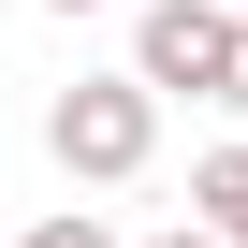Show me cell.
<instances>
[{
    "label": "cell",
    "mask_w": 248,
    "mask_h": 248,
    "mask_svg": "<svg viewBox=\"0 0 248 248\" xmlns=\"http://www.w3.org/2000/svg\"><path fill=\"white\" fill-rule=\"evenodd\" d=\"M44 146H59V175H88V190L146 175V146H161V88H146V73H73V88L44 102Z\"/></svg>",
    "instance_id": "6da1fadb"
},
{
    "label": "cell",
    "mask_w": 248,
    "mask_h": 248,
    "mask_svg": "<svg viewBox=\"0 0 248 248\" xmlns=\"http://www.w3.org/2000/svg\"><path fill=\"white\" fill-rule=\"evenodd\" d=\"M219 59H233V0H146V15H132V73L146 88L219 102Z\"/></svg>",
    "instance_id": "7a4b0ae2"
},
{
    "label": "cell",
    "mask_w": 248,
    "mask_h": 248,
    "mask_svg": "<svg viewBox=\"0 0 248 248\" xmlns=\"http://www.w3.org/2000/svg\"><path fill=\"white\" fill-rule=\"evenodd\" d=\"M190 219H204L219 248H248V146H219V161L190 175Z\"/></svg>",
    "instance_id": "3957f363"
},
{
    "label": "cell",
    "mask_w": 248,
    "mask_h": 248,
    "mask_svg": "<svg viewBox=\"0 0 248 248\" xmlns=\"http://www.w3.org/2000/svg\"><path fill=\"white\" fill-rule=\"evenodd\" d=\"M30 248H117V233H102L88 204H59V219H30Z\"/></svg>",
    "instance_id": "277c9868"
},
{
    "label": "cell",
    "mask_w": 248,
    "mask_h": 248,
    "mask_svg": "<svg viewBox=\"0 0 248 248\" xmlns=\"http://www.w3.org/2000/svg\"><path fill=\"white\" fill-rule=\"evenodd\" d=\"M219 102L248 117V15H233V59H219Z\"/></svg>",
    "instance_id": "5b68a950"
},
{
    "label": "cell",
    "mask_w": 248,
    "mask_h": 248,
    "mask_svg": "<svg viewBox=\"0 0 248 248\" xmlns=\"http://www.w3.org/2000/svg\"><path fill=\"white\" fill-rule=\"evenodd\" d=\"M146 248H219V233H204V219H175V233H146Z\"/></svg>",
    "instance_id": "8992f818"
},
{
    "label": "cell",
    "mask_w": 248,
    "mask_h": 248,
    "mask_svg": "<svg viewBox=\"0 0 248 248\" xmlns=\"http://www.w3.org/2000/svg\"><path fill=\"white\" fill-rule=\"evenodd\" d=\"M44 15H102V0H44Z\"/></svg>",
    "instance_id": "52a82bcc"
},
{
    "label": "cell",
    "mask_w": 248,
    "mask_h": 248,
    "mask_svg": "<svg viewBox=\"0 0 248 248\" xmlns=\"http://www.w3.org/2000/svg\"><path fill=\"white\" fill-rule=\"evenodd\" d=\"M233 15H248V0H233Z\"/></svg>",
    "instance_id": "ba28073f"
}]
</instances>
